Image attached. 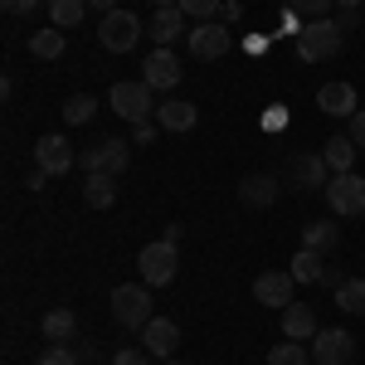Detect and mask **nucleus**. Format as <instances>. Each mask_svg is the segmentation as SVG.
Listing matches in <instances>:
<instances>
[{"mask_svg": "<svg viewBox=\"0 0 365 365\" xmlns=\"http://www.w3.org/2000/svg\"><path fill=\"white\" fill-rule=\"evenodd\" d=\"M346 49V29L336 20H307L297 29V58L302 63H322V58H336Z\"/></svg>", "mask_w": 365, "mask_h": 365, "instance_id": "nucleus-1", "label": "nucleus"}, {"mask_svg": "<svg viewBox=\"0 0 365 365\" xmlns=\"http://www.w3.org/2000/svg\"><path fill=\"white\" fill-rule=\"evenodd\" d=\"M127 166H132V141L103 137V141H93L88 151H78V170H83V175H93V170H103V175H122Z\"/></svg>", "mask_w": 365, "mask_h": 365, "instance_id": "nucleus-2", "label": "nucleus"}, {"mask_svg": "<svg viewBox=\"0 0 365 365\" xmlns=\"http://www.w3.org/2000/svg\"><path fill=\"white\" fill-rule=\"evenodd\" d=\"M151 93H156V88L146 83V78H132V83H113V93H108V108H113L117 117H127V122H146V117L156 113Z\"/></svg>", "mask_w": 365, "mask_h": 365, "instance_id": "nucleus-3", "label": "nucleus"}, {"mask_svg": "<svg viewBox=\"0 0 365 365\" xmlns=\"http://www.w3.org/2000/svg\"><path fill=\"white\" fill-rule=\"evenodd\" d=\"M113 317H117V327H127V331H141L151 322V292H146V282H122L117 287Z\"/></svg>", "mask_w": 365, "mask_h": 365, "instance_id": "nucleus-4", "label": "nucleus"}, {"mask_svg": "<svg viewBox=\"0 0 365 365\" xmlns=\"http://www.w3.org/2000/svg\"><path fill=\"white\" fill-rule=\"evenodd\" d=\"M141 39V15L132 10H113V15H103V25H98V44L108 49V54H127V49H137Z\"/></svg>", "mask_w": 365, "mask_h": 365, "instance_id": "nucleus-5", "label": "nucleus"}, {"mask_svg": "<svg viewBox=\"0 0 365 365\" xmlns=\"http://www.w3.org/2000/svg\"><path fill=\"white\" fill-rule=\"evenodd\" d=\"M322 195H327V205H331V215H341V220H351V215H365V175H356V170H346V175H331Z\"/></svg>", "mask_w": 365, "mask_h": 365, "instance_id": "nucleus-6", "label": "nucleus"}, {"mask_svg": "<svg viewBox=\"0 0 365 365\" xmlns=\"http://www.w3.org/2000/svg\"><path fill=\"white\" fill-rule=\"evenodd\" d=\"M175 244L170 239H156V244H146V249L137 253V268H141V282L146 287H166L170 278H175Z\"/></svg>", "mask_w": 365, "mask_h": 365, "instance_id": "nucleus-7", "label": "nucleus"}, {"mask_svg": "<svg viewBox=\"0 0 365 365\" xmlns=\"http://www.w3.org/2000/svg\"><path fill=\"white\" fill-rule=\"evenodd\" d=\"M34 166L49 170V175H68V170L78 166V151L68 146V137H58V132H49V137L34 141Z\"/></svg>", "mask_w": 365, "mask_h": 365, "instance_id": "nucleus-8", "label": "nucleus"}, {"mask_svg": "<svg viewBox=\"0 0 365 365\" xmlns=\"http://www.w3.org/2000/svg\"><path fill=\"white\" fill-rule=\"evenodd\" d=\"M312 361L317 365H351L356 361V336L351 331H317L312 336Z\"/></svg>", "mask_w": 365, "mask_h": 365, "instance_id": "nucleus-9", "label": "nucleus"}, {"mask_svg": "<svg viewBox=\"0 0 365 365\" xmlns=\"http://www.w3.org/2000/svg\"><path fill=\"white\" fill-rule=\"evenodd\" d=\"M229 54V29L215 25V20H205V25L190 29V58H200V63H215V58Z\"/></svg>", "mask_w": 365, "mask_h": 365, "instance_id": "nucleus-10", "label": "nucleus"}, {"mask_svg": "<svg viewBox=\"0 0 365 365\" xmlns=\"http://www.w3.org/2000/svg\"><path fill=\"white\" fill-rule=\"evenodd\" d=\"M141 341H146V351H151L156 361H170L175 346H180V327H175L170 317H151V322L141 327Z\"/></svg>", "mask_w": 365, "mask_h": 365, "instance_id": "nucleus-11", "label": "nucleus"}, {"mask_svg": "<svg viewBox=\"0 0 365 365\" xmlns=\"http://www.w3.org/2000/svg\"><path fill=\"white\" fill-rule=\"evenodd\" d=\"M141 68H146L141 78H146V83L156 88V93H161V88H175V83H180V73H185V63H180V58L170 54V49H151Z\"/></svg>", "mask_w": 365, "mask_h": 365, "instance_id": "nucleus-12", "label": "nucleus"}, {"mask_svg": "<svg viewBox=\"0 0 365 365\" xmlns=\"http://www.w3.org/2000/svg\"><path fill=\"white\" fill-rule=\"evenodd\" d=\"M292 287H297L292 273H258V278H253V297H258L263 307H287V302H292Z\"/></svg>", "mask_w": 365, "mask_h": 365, "instance_id": "nucleus-13", "label": "nucleus"}, {"mask_svg": "<svg viewBox=\"0 0 365 365\" xmlns=\"http://www.w3.org/2000/svg\"><path fill=\"white\" fill-rule=\"evenodd\" d=\"M317 108H322L327 117H346V122L361 113V108H356V88L351 83H322L317 88Z\"/></svg>", "mask_w": 365, "mask_h": 365, "instance_id": "nucleus-14", "label": "nucleus"}, {"mask_svg": "<svg viewBox=\"0 0 365 365\" xmlns=\"http://www.w3.org/2000/svg\"><path fill=\"white\" fill-rule=\"evenodd\" d=\"M146 34L156 39V49H170L180 34H185V10H156L146 20Z\"/></svg>", "mask_w": 365, "mask_h": 365, "instance_id": "nucleus-15", "label": "nucleus"}, {"mask_svg": "<svg viewBox=\"0 0 365 365\" xmlns=\"http://www.w3.org/2000/svg\"><path fill=\"white\" fill-rule=\"evenodd\" d=\"M282 336L287 341H312L317 336V312L307 302H287L282 307Z\"/></svg>", "mask_w": 365, "mask_h": 365, "instance_id": "nucleus-16", "label": "nucleus"}, {"mask_svg": "<svg viewBox=\"0 0 365 365\" xmlns=\"http://www.w3.org/2000/svg\"><path fill=\"white\" fill-rule=\"evenodd\" d=\"M302 249H312V253H327L331 249H341V225H331V220H312V225H302Z\"/></svg>", "mask_w": 365, "mask_h": 365, "instance_id": "nucleus-17", "label": "nucleus"}, {"mask_svg": "<svg viewBox=\"0 0 365 365\" xmlns=\"http://www.w3.org/2000/svg\"><path fill=\"white\" fill-rule=\"evenodd\" d=\"M292 180H297V190H327L331 166H327L322 156H297V161H292Z\"/></svg>", "mask_w": 365, "mask_h": 365, "instance_id": "nucleus-18", "label": "nucleus"}, {"mask_svg": "<svg viewBox=\"0 0 365 365\" xmlns=\"http://www.w3.org/2000/svg\"><path fill=\"white\" fill-rule=\"evenodd\" d=\"M239 200H244L249 210H268V205L278 200V180H273V175H244V180H239Z\"/></svg>", "mask_w": 365, "mask_h": 365, "instance_id": "nucleus-19", "label": "nucleus"}, {"mask_svg": "<svg viewBox=\"0 0 365 365\" xmlns=\"http://www.w3.org/2000/svg\"><path fill=\"white\" fill-rule=\"evenodd\" d=\"M156 122H161L166 132H190V127L200 122V113H195V103L170 98V103H161V108H156Z\"/></svg>", "mask_w": 365, "mask_h": 365, "instance_id": "nucleus-20", "label": "nucleus"}, {"mask_svg": "<svg viewBox=\"0 0 365 365\" xmlns=\"http://www.w3.org/2000/svg\"><path fill=\"white\" fill-rule=\"evenodd\" d=\"M117 175H103V170H93V175H83V200L88 210H113L117 205Z\"/></svg>", "mask_w": 365, "mask_h": 365, "instance_id": "nucleus-21", "label": "nucleus"}, {"mask_svg": "<svg viewBox=\"0 0 365 365\" xmlns=\"http://www.w3.org/2000/svg\"><path fill=\"white\" fill-rule=\"evenodd\" d=\"M356 151H361V146L351 137H331L322 146V161L331 166V175H346V170H356Z\"/></svg>", "mask_w": 365, "mask_h": 365, "instance_id": "nucleus-22", "label": "nucleus"}, {"mask_svg": "<svg viewBox=\"0 0 365 365\" xmlns=\"http://www.w3.org/2000/svg\"><path fill=\"white\" fill-rule=\"evenodd\" d=\"M63 44H68V34L54 29V25L29 34V54H34V58H58V54H63Z\"/></svg>", "mask_w": 365, "mask_h": 365, "instance_id": "nucleus-23", "label": "nucleus"}, {"mask_svg": "<svg viewBox=\"0 0 365 365\" xmlns=\"http://www.w3.org/2000/svg\"><path fill=\"white\" fill-rule=\"evenodd\" d=\"M73 331H78V317H73L68 307H54L49 317H44V341H54V346H63V341L73 336Z\"/></svg>", "mask_w": 365, "mask_h": 365, "instance_id": "nucleus-24", "label": "nucleus"}, {"mask_svg": "<svg viewBox=\"0 0 365 365\" xmlns=\"http://www.w3.org/2000/svg\"><path fill=\"white\" fill-rule=\"evenodd\" d=\"M83 15H88V0H49V20H54V29H63V34L78 25Z\"/></svg>", "mask_w": 365, "mask_h": 365, "instance_id": "nucleus-25", "label": "nucleus"}, {"mask_svg": "<svg viewBox=\"0 0 365 365\" xmlns=\"http://www.w3.org/2000/svg\"><path fill=\"white\" fill-rule=\"evenodd\" d=\"M297 282H322V273H327V258L312 249H297V258H292V268H287Z\"/></svg>", "mask_w": 365, "mask_h": 365, "instance_id": "nucleus-26", "label": "nucleus"}, {"mask_svg": "<svg viewBox=\"0 0 365 365\" xmlns=\"http://www.w3.org/2000/svg\"><path fill=\"white\" fill-rule=\"evenodd\" d=\"M268 365H317V361H312V346H302V341H278L268 351Z\"/></svg>", "mask_w": 365, "mask_h": 365, "instance_id": "nucleus-27", "label": "nucleus"}, {"mask_svg": "<svg viewBox=\"0 0 365 365\" xmlns=\"http://www.w3.org/2000/svg\"><path fill=\"white\" fill-rule=\"evenodd\" d=\"M336 307L351 317H365V278H346L336 287Z\"/></svg>", "mask_w": 365, "mask_h": 365, "instance_id": "nucleus-28", "label": "nucleus"}, {"mask_svg": "<svg viewBox=\"0 0 365 365\" xmlns=\"http://www.w3.org/2000/svg\"><path fill=\"white\" fill-rule=\"evenodd\" d=\"M58 113H63V122H68V127H83V122H93V113H98V98H88V93H73V98H68Z\"/></svg>", "mask_w": 365, "mask_h": 365, "instance_id": "nucleus-29", "label": "nucleus"}, {"mask_svg": "<svg viewBox=\"0 0 365 365\" xmlns=\"http://www.w3.org/2000/svg\"><path fill=\"white\" fill-rule=\"evenodd\" d=\"M180 10H185L190 20L205 25V20H215V15H220V0H180Z\"/></svg>", "mask_w": 365, "mask_h": 365, "instance_id": "nucleus-30", "label": "nucleus"}, {"mask_svg": "<svg viewBox=\"0 0 365 365\" xmlns=\"http://www.w3.org/2000/svg\"><path fill=\"white\" fill-rule=\"evenodd\" d=\"M331 5H336V0H292V10H297V15H307V20H327V15H331Z\"/></svg>", "mask_w": 365, "mask_h": 365, "instance_id": "nucleus-31", "label": "nucleus"}, {"mask_svg": "<svg viewBox=\"0 0 365 365\" xmlns=\"http://www.w3.org/2000/svg\"><path fill=\"white\" fill-rule=\"evenodd\" d=\"M39 365H78V356H73L68 346H49V351L39 356Z\"/></svg>", "mask_w": 365, "mask_h": 365, "instance_id": "nucleus-32", "label": "nucleus"}, {"mask_svg": "<svg viewBox=\"0 0 365 365\" xmlns=\"http://www.w3.org/2000/svg\"><path fill=\"white\" fill-rule=\"evenodd\" d=\"M5 5V15H34L39 5H49V0H0Z\"/></svg>", "mask_w": 365, "mask_h": 365, "instance_id": "nucleus-33", "label": "nucleus"}, {"mask_svg": "<svg viewBox=\"0 0 365 365\" xmlns=\"http://www.w3.org/2000/svg\"><path fill=\"white\" fill-rule=\"evenodd\" d=\"M146 356H151L146 346H141V351H137V346H127V351H117V356H113V365H146Z\"/></svg>", "mask_w": 365, "mask_h": 365, "instance_id": "nucleus-34", "label": "nucleus"}, {"mask_svg": "<svg viewBox=\"0 0 365 365\" xmlns=\"http://www.w3.org/2000/svg\"><path fill=\"white\" fill-rule=\"evenodd\" d=\"M156 141V127L151 122H132V146H151Z\"/></svg>", "mask_w": 365, "mask_h": 365, "instance_id": "nucleus-35", "label": "nucleus"}, {"mask_svg": "<svg viewBox=\"0 0 365 365\" xmlns=\"http://www.w3.org/2000/svg\"><path fill=\"white\" fill-rule=\"evenodd\" d=\"M346 137L356 141V146H365V113H356V117H351V132H346Z\"/></svg>", "mask_w": 365, "mask_h": 365, "instance_id": "nucleus-36", "label": "nucleus"}, {"mask_svg": "<svg viewBox=\"0 0 365 365\" xmlns=\"http://www.w3.org/2000/svg\"><path fill=\"white\" fill-rule=\"evenodd\" d=\"M336 25H341V29H361V10H341Z\"/></svg>", "mask_w": 365, "mask_h": 365, "instance_id": "nucleus-37", "label": "nucleus"}, {"mask_svg": "<svg viewBox=\"0 0 365 365\" xmlns=\"http://www.w3.org/2000/svg\"><path fill=\"white\" fill-rule=\"evenodd\" d=\"M44 185H49V170L34 166V170H29V190H44Z\"/></svg>", "mask_w": 365, "mask_h": 365, "instance_id": "nucleus-38", "label": "nucleus"}, {"mask_svg": "<svg viewBox=\"0 0 365 365\" xmlns=\"http://www.w3.org/2000/svg\"><path fill=\"white\" fill-rule=\"evenodd\" d=\"M88 10H103V15H113L117 5H113V0H88Z\"/></svg>", "mask_w": 365, "mask_h": 365, "instance_id": "nucleus-39", "label": "nucleus"}, {"mask_svg": "<svg viewBox=\"0 0 365 365\" xmlns=\"http://www.w3.org/2000/svg\"><path fill=\"white\" fill-rule=\"evenodd\" d=\"M156 10H180V0H151Z\"/></svg>", "mask_w": 365, "mask_h": 365, "instance_id": "nucleus-40", "label": "nucleus"}, {"mask_svg": "<svg viewBox=\"0 0 365 365\" xmlns=\"http://www.w3.org/2000/svg\"><path fill=\"white\" fill-rule=\"evenodd\" d=\"M336 5H341V10H361L365 0H336Z\"/></svg>", "mask_w": 365, "mask_h": 365, "instance_id": "nucleus-41", "label": "nucleus"}, {"mask_svg": "<svg viewBox=\"0 0 365 365\" xmlns=\"http://www.w3.org/2000/svg\"><path fill=\"white\" fill-rule=\"evenodd\" d=\"M161 365H180V361H161Z\"/></svg>", "mask_w": 365, "mask_h": 365, "instance_id": "nucleus-42", "label": "nucleus"}]
</instances>
